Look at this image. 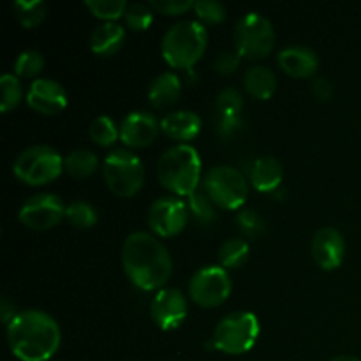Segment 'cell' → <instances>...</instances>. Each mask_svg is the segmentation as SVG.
I'll return each mask as SVG.
<instances>
[{"mask_svg":"<svg viewBox=\"0 0 361 361\" xmlns=\"http://www.w3.org/2000/svg\"><path fill=\"white\" fill-rule=\"evenodd\" d=\"M192 0H152L150 7L159 14L164 16H178V14L187 13V11L194 9Z\"/></svg>","mask_w":361,"mask_h":361,"instance_id":"obj_36","label":"cell"},{"mask_svg":"<svg viewBox=\"0 0 361 361\" xmlns=\"http://www.w3.org/2000/svg\"><path fill=\"white\" fill-rule=\"evenodd\" d=\"M161 130V122L150 111H133L120 123V141L129 148L152 145Z\"/></svg>","mask_w":361,"mask_h":361,"instance_id":"obj_15","label":"cell"},{"mask_svg":"<svg viewBox=\"0 0 361 361\" xmlns=\"http://www.w3.org/2000/svg\"><path fill=\"white\" fill-rule=\"evenodd\" d=\"M330 361H361V360H360V358H356V356L342 355V356H335V358H331Z\"/></svg>","mask_w":361,"mask_h":361,"instance_id":"obj_40","label":"cell"},{"mask_svg":"<svg viewBox=\"0 0 361 361\" xmlns=\"http://www.w3.org/2000/svg\"><path fill=\"white\" fill-rule=\"evenodd\" d=\"M282 178H284L282 164L279 162V159L271 157V155H263L250 166V185L259 192H274L275 189L281 187Z\"/></svg>","mask_w":361,"mask_h":361,"instance_id":"obj_19","label":"cell"},{"mask_svg":"<svg viewBox=\"0 0 361 361\" xmlns=\"http://www.w3.org/2000/svg\"><path fill=\"white\" fill-rule=\"evenodd\" d=\"M66 219L69 221V224L74 226L76 229H90L97 224L99 215L97 210H95L88 201L76 200L73 201V203L67 204Z\"/></svg>","mask_w":361,"mask_h":361,"instance_id":"obj_26","label":"cell"},{"mask_svg":"<svg viewBox=\"0 0 361 361\" xmlns=\"http://www.w3.org/2000/svg\"><path fill=\"white\" fill-rule=\"evenodd\" d=\"M85 6L95 18L104 20V23L126 16V11L129 7L126 0H85Z\"/></svg>","mask_w":361,"mask_h":361,"instance_id":"obj_29","label":"cell"},{"mask_svg":"<svg viewBox=\"0 0 361 361\" xmlns=\"http://www.w3.org/2000/svg\"><path fill=\"white\" fill-rule=\"evenodd\" d=\"M312 94L319 101H330L331 95H334V87H331V83L326 78H316L312 81Z\"/></svg>","mask_w":361,"mask_h":361,"instance_id":"obj_38","label":"cell"},{"mask_svg":"<svg viewBox=\"0 0 361 361\" xmlns=\"http://www.w3.org/2000/svg\"><path fill=\"white\" fill-rule=\"evenodd\" d=\"M310 252L314 261L323 270H337L345 257V240L342 233L335 228H321L314 235L310 243Z\"/></svg>","mask_w":361,"mask_h":361,"instance_id":"obj_16","label":"cell"},{"mask_svg":"<svg viewBox=\"0 0 361 361\" xmlns=\"http://www.w3.org/2000/svg\"><path fill=\"white\" fill-rule=\"evenodd\" d=\"M66 204L56 194H35L21 204L18 219L34 231H48L66 219Z\"/></svg>","mask_w":361,"mask_h":361,"instance_id":"obj_11","label":"cell"},{"mask_svg":"<svg viewBox=\"0 0 361 361\" xmlns=\"http://www.w3.org/2000/svg\"><path fill=\"white\" fill-rule=\"evenodd\" d=\"M208 32L203 23L183 20L173 25L161 41V53L173 69H190L207 51Z\"/></svg>","mask_w":361,"mask_h":361,"instance_id":"obj_4","label":"cell"},{"mask_svg":"<svg viewBox=\"0 0 361 361\" xmlns=\"http://www.w3.org/2000/svg\"><path fill=\"white\" fill-rule=\"evenodd\" d=\"M204 192L222 210H242L249 196V182L233 166H215L203 178Z\"/></svg>","mask_w":361,"mask_h":361,"instance_id":"obj_9","label":"cell"},{"mask_svg":"<svg viewBox=\"0 0 361 361\" xmlns=\"http://www.w3.org/2000/svg\"><path fill=\"white\" fill-rule=\"evenodd\" d=\"M161 130L175 141H190L201 133V118L189 109L171 111L161 120Z\"/></svg>","mask_w":361,"mask_h":361,"instance_id":"obj_18","label":"cell"},{"mask_svg":"<svg viewBox=\"0 0 361 361\" xmlns=\"http://www.w3.org/2000/svg\"><path fill=\"white\" fill-rule=\"evenodd\" d=\"M240 59H242V56H240L236 51L221 53V55L215 59L214 69L217 71V74H221V76H229V74H233L236 69H238Z\"/></svg>","mask_w":361,"mask_h":361,"instance_id":"obj_37","label":"cell"},{"mask_svg":"<svg viewBox=\"0 0 361 361\" xmlns=\"http://www.w3.org/2000/svg\"><path fill=\"white\" fill-rule=\"evenodd\" d=\"M88 134H90V140L99 147H111L120 137V126H116L115 120L109 118L108 115H101L92 120Z\"/></svg>","mask_w":361,"mask_h":361,"instance_id":"obj_27","label":"cell"},{"mask_svg":"<svg viewBox=\"0 0 361 361\" xmlns=\"http://www.w3.org/2000/svg\"><path fill=\"white\" fill-rule=\"evenodd\" d=\"M102 176L115 196L133 197L141 190L145 182V166L134 152L115 148L102 162Z\"/></svg>","mask_w":361,"mask_h":361,"instance_id":"obj_6","label":"cell"},{"mask_svg":"<svg viewBox=\"0 0 361 361\" xmlns=\"http://www.w3.org/2000/svg\"><path fill=\"white\" fill-rule=\"evenodd\" d=\"M0 111L9 113L11 109L16 108L23 99V87H21L20 78L14 74H4L0 78Z\"/></svg>","mask_w":361,"mask_h":361,"instance_id":"obj_28","label":"cell"},{"mask_svg":"<svg viewBox=\"0 0 361 361\" xmlns=\"http://www.w3.org/2000/svg\"><path fill=\"white\" fill-rule=\"evenodd\" d=\"M44 67V56L35 49H25L18 55L16 62H14V76L18 78H35Z\"/></svg>","mask_w":361,"mask_h":361,"instance_id":"obj_32","label":"cell"},{"mask_svg":"<svg viewBox=\"0 0 361 361\" xmlns=\"http://www.w3.org/2000/svg\"><path fill=\"white\" fill-rule=\"evenodd\" d=\"M259 331V319L252 312H231L219 321L210 344L226 355H245L256 345Z\"/></svg>","mask_w":361,"mask_h":361,"instance_id":"obj_5","label":"cell"},{"mask_svg":"<svg viewBox=\"0 0 361 361\" xmlns=\"http://www.w3.org/2000/svg\"><path fill=\"white\" fill-rule=\"evenodd\" d=\"M6 328L11 353L20 361H48L62 342L59 323L37 309L18 312Z\"/></svg>","mask_w":361,"mask_h":361,"instance_id":"obj_2","label":"cell"},{"mask_svg":"<svg viewBox=\"0 0 361 361\" xmlns=\"http://www.w3.org/2000/svg\"><path fill=\"white\" fill-rule=\"evenodd\" d=\"M201 157L192 145L178 143L168 148L157 161V178L175 196L189 197L200 187Z\"/></svg>","mask_w":361,"mask_h":361,"instance_id":"obj_3","label":"cell"},{"mask_svg":"<svg viewBox=\"0 0 361 361\" xmlns=\"http://www.w3.org/2000/svg\"><path fill=\"white\" fill-rule=\"evenodd\" d=\"M215 106H217L219 118H242L243 97L236 88H224L219 92Z\"/></svg>","mask_w":361,"mask_h":361,"instance_id":"obj_30","label":"cell"},{"mask_svg":"<svg viewBox=\"0 0 361 361\" xmlns=\"http://www.w3.org/2000/svg\"><path fill=\"white\" fill-rule=\"evenodd\" d=\"M189 212L201 222V224H210L217 219V212H215V203L210 200L207 192L197 189L196 192L189 196Z\"/></svg>","mask_w":361,"mask_h":361,"instance_id":"obj_31","label":"cell"},{"mask_svg":"<svg viewBox=\"0 0 361 361\" xmlns=\"http://www.w3.org/2000/svg\"><path fill=\"white\" fill-rule=\"evenodd\" d=\"M277 62L293 78H310L319 69V56L307 46H286L279 51Z\"/></svg>","mask_w":361,"mask_h":361,"instance_id":"obj_17","label":"cell"},{"mask_svg":"<svg viewBox=\"0 0 361 361\" xmlns=\"http://www.w3.org/2000/svg\"><path fill=\"white\" fill-rule=\"evenodd\" d=\"M27 104L41 115H59L67 108V94L59 81L37 78L27 92Z\"/></svg>","mask_w":361,"mask_h":361,"instance_id":"obj_14","label":"cell"},{"mask_svg":"<svg viewBox=\"0 0 361 361\" xmlns=\"http://www.w3.org/2000/svg\"><path fill=\"white\" fill-rule=\"evenodd\" d=\"M182 94V81L175 73H161L148 88V101L155 109H166L175 104Z\"/></svg>","mask_w":361,"mask_h":361,"instance_id":"obj_20","label":"cell"},{"mask_svg":"<svg viewBox=\"0 0 361 361\" xmlns=\"http://www.w3.org/2000/svg\"><path fill=\"white\" fill-rule=\"evenodd\" d=\"M99 168L97 155L92 150H73L63 157V173L73 178H88L94 175Z\"/></svg>","mask_w":361,"mask_h":361,"instance_id":"obj_23","label":"cell"},{"mask_svg":"<svg viewBox=\"0 0 361 361\" xmlns=\"http://www.w3.org/2000/svg\"><path fill=\"white\" fill-rule=\"evenodd\" d=\"M187 310L185 296L176 288L159 289L150 303L152 321L164 331L176 330L185 321Z\"/></svg>","mask_w":361,"mask_h":361,"instance_id":"obj_13","label":"cell"},{"mask_svg":"<svg viewBox=\"0 0 361 361\" xmlns=\"http://www.w3.org/2000/svg\"><path fill=\"white\" fill-rule=\"evenodd\" d=\"M235 51L247 60H261L270 55L275 46V30L271 21L261 13L250 11L236 21Z\"/></svg>","mask_w":361,"mask_h":361,"instance_id":"obj_8","label":"cell"},{"mask_svg":"<svg viewBox=\"0 0 361 361\" xmlns=\"http://www.w3.org/2000/svg\"><path fill=\"white\" fill-rule=\"evenodd\" d=\"M236 224L238 228L245 233L250 238H257L264 233V221L257 212L250 210V208H242L236 214Z\"/></svg>","mask_w":361,"mask_h":361,"instance_id":"obj_34","label":"cell"},{"mask_svg":"<svg viewBox=\"0 0 361 361\" xmlns=\"http://www.w3.org/2000/svg\"><path fill=\"white\" fill-rule=\"evenodd\" d=\"M249 243L242 238H229L219 249V263L222 268H240L249 259Z\"/></svg>","mask_w":361,"mask_h":361,"instance_id":"obj_24","label":"cell"},{"mask_svg":"<svg viewBox=\"0 0 361 361\" xmlns=\"http://www.w3.org/2000/svg\"><path fill=\"white\" fill-rule=\"evenodd\" d=\"M13 173L27 185H46L63 173V157L48 145H34L18 155Z\"/></svg>","mask_w":361,"mask_h":361,"instance_id":"obj_7","label":"cell"},{"mask_svg":"<svg viewBox=\"0 0 361 361\" xmlns=\"http://www.w3.org/2000/svg\"><path fill=\"white\" fill-rule=\"evenodd\" d=\"M0 312H2V321H4V324H9L11 321L14 319V316H16V309H14V305H11L9 303V300L6 298V296H4L2 298V302H0Z\"/></svg>","mask_w":361,"mask_h":361,"instance_id":"obj_39","label":"cell"},{"mask_svg":"<svg viewBox=\"0 0 361 361\" xmlns=\"http://www.w3.org/2000/svg\"><path fill=\"white\" fill-rule=\"evenodd\" d=\"M13 11L25 28L39 27L46 18V4L42 0H18L13 4Z\"/></svg>","mask_w":361,"mask_h":361,"instance_id":"obj_25","label":"cell"},{"mask_svg":"<svg viewBox=\"0 0 361 361\" xmlns=\"http://www.w3.org/2000/svg\"><path fill=\"white\" fill-rule=\"evenodd\" d=\"M194 13L204 23L217 25L226 20V6L221 2H215V0H200V2H196L194 4Z\"/></svg>","mask_w":361,"mask_h":361,"instance_id":"obj_35","label":"cell"},{"mask_svg":"<svg viewBox=\"0 0 361 361\" xmlns=\"http://www.w3.org/2000/svg\"><path fill=\"white\" fill-rule=\"evenodd\" d=\"M122 267L129 281L143 291H159L173 274V261L164 243L145 231L130 233L126 238Z\"/></svg>","mask_w":361,"mask_h":361,"instance_id":"obj_1","label":"cell"},{"mask_svg":"<svg viewBox=\"0 0 361 361\" xmlns=\"http://www.w3.org/2000/svg\"><path fill=\"white\" fill-rule=\"evenodd\" d=\"M123 18H126L127 27L136 32H143L148 30V27L154 21V9L147 4H130Z\"/></svg>","mask_w":361,"mask_h":361,"instance_id":"obj_33","label":"cell"},{"mask_svg":"<svg viewBox=\"0 0 361 361\" xmlns=\"http://www.w3.org/2000/svg\"><path fill=\"white\" fill-rule=\"evenodd\" d=\"M126 39V28L116 21H106L99 25L90 35V48L99 56H111L122 48Z\"/></svg>","mask_w":361,"mask_h":361,"instance_id":"obj_21","label":"cell"},{"mask_svg":"<svg viewBox=\"0 0 361 361\" xmlns=\"http://www.w3.org/2000/svg\"><path fill=\"white\" fill-rule=\"evenodd\" d=\"M243 87L257 101H268L277 90V76L264 66H252L243 74Z\"/></svg>","mask_w":361,"mask_h":361,"instance_id":"obj_22","label":"cell"},{"mask_svg":"<svg viewBox=\"0 0 361 361\" xmlns=\"http://www.w3.org/2000/svg\"><path fill=\"white\" fill-rule=\"evenodd\" d=\"M231 291V277L221 264L203 267L189 281L190 300L203 309H214V307L222 305L229 298Z\"/></svg>","mask_w":361,"mask_h":361,"instance_id":"obj_10","label":"cell"},{"mask_svg":"<svg viewBox=\"0 0 361 361\" xmlns=\"http://www.w3.org/2000/svg\"><path fill=\"white\" fill-rule=\"evenodd\" d=\"M189 207L178 196H162L148 208V226L155 235L171 238L185 229Z\"/></svg>","mask_w":361,"mask_h":361,"instance_id":"obj_12","label":"cell"}]
</instances>
